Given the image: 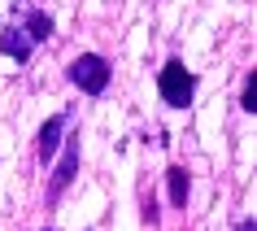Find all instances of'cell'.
I'll return each instance as SVG.
<instances>
[{
    "label": "cell",
    "mask_w": 257,
    "mask_h": 231,
    "mask_svg": "<svg viewBox=\"0 0 257 231\" xmlns=\"http://www.w3.org/2000/svg\"><path fill=\"white\" fill-rule=\"evenodd\" d=\"M70 83H74L79 92H87V96H100L109 87V61L100 53L74 57V61H70Z\"/></svg>",
    "instance_id": "cell-1"
},
{
    "label": "cell",
    "mask_w": 257,
    "mask_h": 231,
    "mask_svg": "<svg viewBox=\"0 0 257 231\" xmlns=\"http://www.w3.org/2000/svg\"><path fill=\"white\" fill-rule=\"evenodd\" d=\"M157 92H162L166 105H192V92H196V79H192V70H183V61H166L162 74H157Z\"/></svg>",
    "instance_id": "cell-2"
},
{
    "label": "cell",
    "mask_w": 257,
    "mask_h": 231,
    "mask_svg": "<svg viewBox=\"0 0 257 231\" xmlns=\"http://www.w3.org/2000/svg\"><path fill=\"white\" fill-rule=\"evenodd\" d=\"M66 127H70L66 113H53V118L40 127V140H35V149H40V162H53V153L61 149V136H66Z\"/></svg>",
    "instance_id": "cell-3"
},
{
    "label": "cell",
    "mask_w": 257,
    "mask_h": 231,
    "mask_svg": "<svg viewBox=\"0 0 257 231\" xmlns=\"http://www.w3.org/2000/svg\"><path fill=\"white\" fill-rule=\"evenodd\" d=\"M74 170H79V140H66V153H61V162H57V170H53V183H48V196H61V192L70 188V179H74Z\"/></svg>",
    "instance_id": "cell-4"
},
{
    "label": "cell",
    "mask_w": 257,
    "mask_h": 231,
    "mask_svg": "<svg viewBox=\"0 0 257 231\" xmlns=\"http://www.w3.org/2000/svg\"><path fill=\"white\" fill-rule=\"evenodd\" d=\"M31 48H35V44H31V35L22 27H5V31H0V53H5V57L31 61Z\"/></svg>",
    "instance_id": "cell-5"
},
{
    "label": "cell",
    "mask_w": 257,
    "mask_h": 231,
    "mask_svg": "<svg viewBox=\"0 0 257 231\" xmlns=\"http://www.w3.org/2000/svg\"><path fill=\"white\" fill-rule=\"evenodd\" d=\"M166 188H170V205L183 209V205H188V192H192L188 170H183V166H170V170H166Z\"/></svg>",
    "instance_id": "cell-6"
},
{
    "label": "cell",
    "mask_w": 257,
    "mask_h": 231,
    "mask_svg": "<svg viewBox=\"0 0 257 231\" xmlns=\"http://www.w3.org/2000/svg\"><path fill=\"white\" fill-rule=\"evenodd\" d=\"M22 31L31 35V44H40V40H48V35H53V18L31 9V14H27V27H22Z\"/></svg>",
    "instance_id": "cell-7"
},
{
    "label": "cell",
    "mask_w": 257,
    "mask_h": 231,
    "mask_svg": "<svg viewBox=\"0 0 257 231\" xmlns=\"http://www.w3.org/2000/svg\"><path fill=\"white\" fill-rule=\"evenodd\" d=\"M240 109H248V113H257V70H253V74H248V83H244Z\"/></svg>",
    "instance_id": "cell-8"
},
{
    "label": "cell",
    "mask_w": 257,
    "mask_h": 231,
    "mask_svg": "<svg viewBox=\"0 0 257 231\" xmlns=\"http://www.w3.org/2000/svg\"><path fill=\"white\" fill-rule=\"evenodd\" d=\"M235 231H257V222H253V218H244V222H240Z\"/></svg>",
    "instance_id": "cell-9"
}]
</instances>
